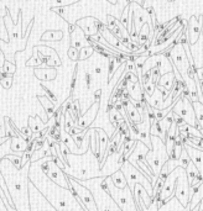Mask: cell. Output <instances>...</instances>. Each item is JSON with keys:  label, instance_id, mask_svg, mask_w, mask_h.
<instances>
[{"label": "cell", "instance_id": "cell-12", "mask_svg": "<svg viewBox=\"0 0 203 211\" xmlns=\"http://www.w3.org/2000/svg\"><path fill=\"white\" fill-rule=\"evenodd\" d=\"M77 74H78V66L74 67V72H73V77H72V82H71V96L73 95V92H74V88H76V84H77Z\"/></svg>", "mask_w": 203, "mask_h": 211}, {"label": "cell", "instance_id": "cell-15", "mask_svg": "<svg viewBox=\"0 0 203 211\" xmlns=\"http://www.w3.org/2000/svg\"><path fill=\"white\" fill-rule=\"evenodd\" d=\"M84 79H85V83H87V89H91V85H92V79H93L92 74H91V73H85Z\"/></svg>", "mask_w": 203, "mask_h": 211}, {"label": "cell", "instance_id": "cell-16", "mask_svg": "<svg viewBox=\"0 0 203 211\" xmlns=\"http://www.w3.org/2000/svg\"><path fill=\"white\" fill-rule=\"evenodd\" d=\"M2 82H3V86H4L5 89H9V88L11 86V82H13V79H11V78L8 79V77H5V79L2 80Z\"/></svg>", "mask_w": 203, "mask_h": 211}, {"label": "cell", "instance_id": "cell-17", "mask_svg": "<svg viewBox=\"0 0 203 211\" xmlns=\"http://www.w3.org/2000/svg\"><path fill=\"white\" fill-rule=\"evenodd\" d=\"M196 82H199V80H203V67L202 68H197V73H196Z\"/></svg>", "mask_w": 203, "mask_h": 211}, {"label": "cell", "instance_id": "cell-1", "mask_svg": "<svg viewBox=\"0 0 203 211\" xmlns=\"http://www.w3.org/2000/svg\"><path fill=\"white\" fill-rule=\"evenodd\" d=\"M70 182L74 185L77 193H78V196H79V204L84 209V210H88V211H97L98 210V206L96 205V200L92 195V193L85 188V185H83L82 183H79L77 179L74 178H70Z\"/></svg>", "mask_w": 203, "mask_h": 211}, {"label": "cell", "instance_id": "cell-4", "mask_svg": "<svg viewBox=\"0 0 203 211\" xmlns=\"http://www.w3.org/2000/svg\"><path fill=\"white\" fill-rule=\"evenodd\" d=\"M173 84H175V74H173V72H166V73L161 74L160 79L157 82V85L165 88L170 93L173 88Z\"/></svg>", "mask_w": 203, "mask_h": 211}, {"label": "cell", "instance_id": "cell-9", "mask_svg": "<svg viewBox=\"0 0 203 211\" xmlns=\"http://www.w3.org/2000/svg\"><path fill=\"white\" fill-rule=\"evenodd\" d=\"M115 63H117V62H115L114 57L109 58V63H108V83H110L111 79H113L114 71H115Z\"/></svg>", "mask_w": 203, "mask_h": 211}, {"label": "cell", "instance_id": "cell-10", "mask_svg": "<svg viewBox=\"0 0 203 211\" xmlns=\"http://www.w3.org/2000/svg\"><path fill=\"white\" fill-rule=\"evenodd\" d=\"M62 38V32L61 31H55V32H46L42 36V40H61Z\"/></svg>", "mask_w": 203, "mask_h": 211}, {"label": "cell", "instance_id": "cell-8", "mask_svg": "<svg viewBox=\"0 0 203 211\" xmlns=\"http://www.w3.org/2000/svg\"><path fill=\"white\" fill-rule=\"evenodd\" d=\"M144 90H145V93L148 94V96H151L155 92H156V84L152 82V80H150V82H148V83H145L144 85Z\"/></svg>", "mask_w": 203, "mask_h": 211}, {"label": "cell", "instance_id": "cell-20", "mask_svg": "<svg viewBox=\"0 0 203 211\" xmlns=\"http://www.w3.org/2000/svg\"><path fill=\"white\" fill-rule=\"evenodd\" d=\"M76 27H77V26H76V25H73V24H71V25H70V34H73V32H74Z\"/></svg>", "mask_w": 203, "mask_h": 211}, {"label": "cell", "instance_id": "cell-2", "mask_svg": "<svg viewBox=\"0 0 203 211\" xmlns=\"http://www.w3.org/2000/svg\"><path fill=\"white\" fill-rule=\"evenodd\" d=\"M202 28H203V15H199L198 20H197V17L194 15H192L190 21H188V26H187L188 40H190V46L191 47L198 40L199 34L202 32Z\"/></svg>", "mask_w": 203, "mask_h": 211}, {"label": "cell", "instance_id": "cell-18", "mask_svg": "<svg viewBox=\"0 0 203 211\" xmlns=\"http://www.w3.org/2000/svg\"><path fill=\"white\" fill-rule=\"evenodd\" d=\"M100 96H102V90L99 89V90H97V92L94 93V95H93L94 101H99V100H100Z\"/></svg>", "mask_w": 203, "mask_h": 211}, {"label": "cell", "instance_id": "cell-19", "mask_svg": "<svg viewBox=\"0 0 203 211\" xmlns=\"http://www.w3.org/2000/svg\"><path fill=\"white\" fill-rule=\"evenodd\" d=\"M113 110H114V103L109 101V103H108V106H107V112L109 114V112L113 111Z\"/></svg>", "mask_w": 203, "mask_h": 211}, {"label": "cell", "instance_id": "cell-11", "mask_svg": "<svg viewBox=\"0 0 203 211\" xmlns=\"http://www.w3.org/2000/svg\"><path fill=\"white\" fill-rule=\"evenodd\" d=\"M68 57L72 59V61H78V59H79V49L72 46L68 49Z\"/></svg>", "mask_w": 203, "mask_h": 211}, {"label": "cell", "instance_id": "cell-13", "mask_svg": "<svg viewBox=\"0 0 203 211\" xmlns=\"http://www.w3.org/2000/svg\"><path fill=\"white\" fill-rule=\"evenodd\" d=\"M8 159L9 161H11L13 162V164L17 168V169H20L21 168V161H22V158H20V157H16V156H8Z\"/></svg>", "mask_w": 203, "mask_h": 211}, {"label": "cell", "instance_id": "cell-6", "mask_svg": "<svg viewBox=\"0 0 203 211\" xmlns=\"http://www.w3.org/2000/svg\"><path fill=\"white\" fill-rule=\"evenodd\" d=\"M197 172H198V168L197 166L191 161L188 167L186 168V173H187V179H188V183H190V187L194 185V182H196V175H197Z\"/></svg>", "mask_w": 203, "mask_h": 211}, {"label": "cell", "instance_id": "cell-22", "mask_svg": "<svg viewBox=\"0 0 203 211\" xmlns=\"http://www.w3.org/2000/svg\"><path fill=\"white\" fill-rule=\"evenodd\" d=\"M167 2H168L170 4H172V3H175V2H176V0H167Z\"/></svg>", "mask_w": 203, "mask_h": 211}, {"label": "cell", "instance_id": "cell-14", "mask_svg": "<svg viewBox=\"0 0 203 211\" xmlns=\"http://www.w3.org/2000/svg\"><path fill=\"white\" fill-rule=\"evenodd\" d=\"M41 86H42V89H43L45 92H46V95H47V96H48V98H50V99H51V100H52L53 103H56V101H57V98H56V95H55V94H53V93L51 92L50 89H47V88H46V86H45L43 84H42Z\"/></svg>", "mask_w": 203, "mask_h": 211}, {"label": "cell", "instance_id": "cell-21", "mask_svg": "<svg viewBox=\"0 0 203 211\" xmlns=\"http://www.w3.org/2000/svg\"><path fill=\"white\" fill-rule=\"evenodd\" d=\"M94 73L100 74V73H102V67H100V66H97V67L94 68Z\"/></svg>", "mask_w": 203, "mask_h": 211}, {"label": "cell", "instance_id": "cell-7", "mask_svg": "<svg viewBox=\"0 0 203 211\" xmlns=\"http://www.w3.org/2000/svg\"><path fill=\"white\" fill-rule=\"evenodd\" d=\"M94 52H96V49H94V47L92 45L91 46H83L79 49V59H87V58H89Z\"/></svg>", "mask_w": 203, "mask_h": 211}, {"label": "cell", "instance_id": "cell-23", "mask_svg": "<svg viewBox=\"0 0 203 211\" xmlns=\"http://www.w3.org/2000/svg\"><path fill=\"white\" fill-rule=\"evenodd\" d=\"M202 34H203V28H202Z\"/></svg>", "mask_w": 203, "mask_h": 211}, {"label": "cell", "instance_id": "cell-3", "mask_svg": "<svg viewBox=\"0 0 203 211\" xmlns=\"http://www.w3.org/2000/svg\"><path fill=\"white\" fill-rule=\"evenodd\" d=\"M98 109H99V101H96L93 106L89 107V110L87 111L83 116L81 115L79 118H78V121L76 122V126L83 129V130H87L89 127L91 122H93V120L96 118L97 116V112H98Z\"/></svg>", "mask_w": 203, "mask_h": 211}, {"label": "cell", "instance_id": "cell-5", "mask_svg": "<svg viewBox=\"0 0 203 211\" xmlns=\"http://www.w3.org/2000/svg\"><path fill=\"white\" fill-rule=\"evenodd\" d=\"M110 178H111V182H113V184L117 187V188H119V189H125L129 184H128V180H126V176H125V174H124V172L120 169V170H117V172H114L111 175H110Z\"/></svg>", "mask_w": 203, "mask_h": 211}]
</instances>
